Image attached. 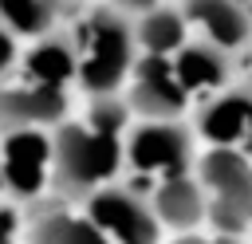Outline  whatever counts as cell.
<instances>
[{
  "mask_svg": "<svg viewBox=\"0 0 252 244\" xmlns=\"http://www.w3.org/2000/svg\"><path fill=\"white\" fill-rule=\"evenodd\" d=\"M75 47H83V63L75 71V79L83 83V91L91 98H102V94H114L118 83L126 79V71L134 67V28L110 12V8H98L87 16V24L75 31Z\"/></svg>",
  "mask_w": 252,
  "mask_h": 244,
  "instance_id": "obj_1",
  "label": "cell"
},
{
  "mask_svg": "<svg viewBox=\"0 0 252 244\" xmlns=\"http://www.w3.org/2000/svg\"><path fill=\"white\" fill-rule=\"evenodd\" d=\"M122 161L118 138L91 134L87 126H59L51 138V185L63 197H91L114 177Z\"/></svg>",
  "mask_w": 252,
  "mask_h": 244,
  "instance_id": "obj_2",
  "label": "cell"
},
{
  "mask_svg": "<svg viewBox=\"0 0 252 244\" xmlns=\"http://www.w3.org/2000/svg\"><path fill=\"white\" fill-rule=\"evenodd\" d=\"M87 220L110 240L118 244H158L161 240V224L154 216V209L126 185H102L98 193L87 197Z\"/></svg>",
  "mask_w": 252,
  "mask_h": 244,
  "instance_id": "obj_3",
  "label": "cell"
},
{
  "mask_svg": "<svg viewBox=\"0 0 252 244\" xmlns=\"http://www.w3.org/2000/svg\"><path fill=\"white\" fill-rule=\"evenodd\" d=\"M126 106L150 122H173L185 110V87L173 75V59L146 55L134 67V87L126 94Z\"/></svg>",
  "mask_w": 252,
  "mask_h": 244,
  "instance_id": "obj_4",
  "label": "cell"
},
{
  "mask_svg": "<svg viewBox=\"0 0 252 244\" xmlns=\"http://www.w3.org/2000/svg\"><path fill=\"white\" fill-rule=\"evenodd\" d=\"M130 165L138 173H150V169H161L165 181L169 177H185L189 169V130L181 122H142L134 134H130Z\"/></svg>",
  "mask_w": 252,
  "mask_h": 244,
  "instance_id": "obj_5",
  "label": "cell"
},
{
  "mask_svg": "<svg viewBox=\"0 0 252 244\" xmlns=\"http://www.w3.org/2000/svg\"><path fill=\"white\" fill-rule=\"evenodd\" d=\"M197 130L217 142V146H228V150H240L244 157L252 153V83H240L224 94H217L201 118H197Z\"/></svg>",
  "mask_w": 252,
  "mask_h": 244,
  "instance_id": "obj_6",
  "label": "cell"
},
{
  "mask_svg": "<svg viewBox=\"0 0 252 244\" xmlns=\"http://www.w3.org/2000/svg\"><path fill=\"white\" fill-rule=\"evenodd\" d=\"M63 114H67V94H63V87H47V83L0 87V130H8V134L59 122Z\"/></svg>",
  "mask_w": 252,
  "mask_h": 244,
  "instance_id": "obj_7",
  "label": "cell"
},
{
  "mask_svg": "<svg viewBox=\"0 0 252 244\" xmlns=\"http://www.w3.org/2000/svg\"><path fill=\"white\" fill-rule=\"evenodd\" d=\"M47 161H51V142H47L39 130H20V134H12L8 146H4V153H0L4 185L16 189L20 197L39 193L43 173H47Z\"/></svg>",
  "mask_w": 252,
  "mask_h": 244,
  "instance_id": "obj_8",
  "label": "cell"
},
{
  "mask_svg": "<svg viewBox=\"0 0 252 244\" xmlns=\"http://www.w3.org/2000/svg\"><path fill=\"white\" fill-rule=\"evenodd\" d=\"M181 16L201 24L209 43H217V47H240L252 35V20L236 0H185Z\"/></svg>",
  "mask_w": 252,
  "mask_h": 244,
  "instance_id": "obj_9",
  "label": "cell"
},
{
  "mask_svg": "<svg viewBox=\"0 0 252 244\" xmlns=\"http://www.w3.org/2000/svg\"><path fill=\"white\" fill-rule=\"evenodd\" d=\"M173 75L185 87V94L189 91H201V87L205 91H217V87L228 83L232 63H228V51L217 47V43H185L177 51V59H173Z\"/></svg>",
  "mask_w": 252,
  "mask_h": 244,
  "instance_id": "obj_10",
  "label": "cell"
},
{
  "mask_svg": "<svg viewBox=\"0 0 252 244\" xmlns=\"http://www.w3.org/2000/svg\"><path fill=\"white\" fill-rule=\"evenodd\" d=\"M75 71H79V47H75V35L47 31V35L28 51V75H32V83L63 87L67 79H75Z\"/></svg>",
  "mask_w": 252,
  "mask_h": 244,
  "instance_id": "obj_11",
  "label": "cell"
},
{
  "mask_svg": "<svg viewBox=\"0 0 252 244\" xmlns=\"http://www.w3.org/2000/svg\"><path fill=\"white\" fill-rule=\"evenodd\" d=\"M154 216H158V224L165 220L177 232L193 228L205 216V193H201V185L193 177H169V181H161V189L154 197Z\"/></svg>",
  "mask_w": 252,
  "mask_h": 244,
  "instance_id": "obj_12",
  "label": "cell"
},
{
  "mask_svg": "<svg viewBox=\"0 0 252 244\" xmlns=\"http://www.w3.org/2000/svg\"><path fill=\"white\" fill-rule=\"evenodd\" d=\"M134 43H142L146 55H161V59L181 51L185 47V16L173 8H161V4L142 12V20L134 28Z\"/></svg>",
  "mask_w": 252,
  "mask_h": 244,
  "instance_id": "obj_13",
  "label": "cell"
},
{
  "mask_svg": "<svg viewBox=\"0 0 252 244\" xmlns=\"http://www.w3.org/2000/svg\"><path fill=\"white\" fill-rule=\"evenodd\" d=\"M248 157L240 153V150H228V146H213L205 157H201V185L213 193V197H220V193H228V189H236L244 177H248Z\"/></svg>",
  "mask_w": 252,
  "mask_h": 244,
  "instance_id": "obj_14",
  "label": "cell"
},
{
  "mask_svg": "<svg viewBox=\"0 0 252 244\" xmlns=\"http://www.w3.org/2000/svg\"><path fill=\"white\" fill-rule=\"evenodd\" d=\"M55 24V0H0V28L12 35H47Z\"/></svg>",
  "mask_w": 252,
  "mask_h": 244,
  "instance_id": "obj_15",
  "label": "cell"
},
{
  "mask_svg": "<svg viewBox=\"0 0 252 244\" xmlns=\"http://www.w3.org/2000/svg\"><path fill=\"white\" fill-rule=\"evenodd\" d=\"M205 213L213 216V224H217L224 236L244 232V228L252 224V169H248V177H244L236 189H228V193L213 197V205H209Z\"/></svg>",
  "mask_w": 252,
  "mask_h": 244,
  "instance_id": "obj_16",
  "label": "cell"
},
{
  "mask_svg": "<svg viewBox=\"0 0 252 244\" xmlns=\"http://www.w3.org/2000/svg\"><path fill=\"white\" fill-rule=\"evenodd\" d=\"M28 244H110L91 220H79V216H67V213H55V216H43Z\"/></svg>",
  "mask_w": 252,
  "mask_h": 244,
  "instance_id": "obj_17",
  "label": "cell"
},
{
  "mask_svg": "<svg viewBox=\"0 0 252 244\" xmlns=\"http://www.w3.org/2000/svg\"><path fill=\"white\" fill-rule=\"evenodd\" d=\"M130 118V106L126 98H114V94H102L91 102V134H102V138H118V130L126 126Z\"/></svg>",
  "mask_w": 252,
  "mask_h": 244,
  "instance_id": "obj_18",
  "label": "cell"
},
{
  "mask_svg": "<svg viewBox=\"0 0 252 244\" xmlns=\"http://www.w3.org/2000/svg\"><path fill=\"white\" fill-rule=\"evenodd\" d=\"M12 63H16V39H12V35L0 28V75H4Z\"/></svg>",
  "mask_w": 252,
  "mask_h": 244,
  "instance_id": "obj_19",
  "label": "cell"
},
{
  "mask_svg": "<svg viewBox=\"0 0 252 244\" xmlns=\"http://www.w3.org/2000/svg\"><path fill=\"white\" fill-rule=\"evenodd\" d=\"M118 8H130V12H150V8H158L154 0H114Z\"/></svg>",
  "mask_w": 252,
  "mask_h": 244,
  "instance_id": "obj_20",
  "label": "cell"
},
{
  "mask_svg": "<svg viewBox=\"0 0 252 244\" xmlns=\"http://www.w3.org/2000/svg\"><path fill=\"white\" fill-rule=\"evenodd\" d=\"M0 216H4V213H0ZM0 244H12V240H8V220H0Z\"/></svg>",
  "mask_w": 252,
  "mask_h": 244,
  "instance_id": "obj_21",
  "label": "cell"
},
{
  "mask_svg": "<svg viewBox=\"0 0 252 244\" xmlns=\"http://www.w3.org/2000/svg\"><path fill=\"white\" fill-rule=\"evenodd\" d=\"M209 244H236V236H217V240H209Z\"/></svg>",
  "mask_w": 252,
  "mask_h": 244,
  "instance_id": "obj_22",
  "label": "cell"
},
{
  "mask_svg": "<svg viewBox=\"0 0 252 244\" xmlns=\"http://www.w3.org/2000/svg\"><path fill=\"white\" fill-rule=\"evenodd\" d=\"M177 244H209V240H197V236H185V240H177Z\"/></svg>",
  "mask_w": 252,
  "mask_h": 244,
  "instance_id": "obj_23",
  "label": "cell"
},
{
  "mask_svg": "<svg viewBox=\"0 0 252 244\" xmlns=\"http://www.w3.org/2000/svg\"><path fill=\"white\" fill-rule=\"evenodd\" d=\"M0 189H4V165H0Z\"/></svg>",
  "mask_w": 252,
  "mask_h": 244,
  "instance_id": "obj_24",
  "label": "cell"
},
{
  "mask_svg": "<svg viewBox=\"0 0 252 244\" xmlns=\"http://www.w3.org/2000/svg\"><path fill=\"white\" fill-rule=\"evenodd\" d=\"M154 4H158V0H154Z\"/></svg>",
  "mask_w": 252,
  "mask_h": 244,
  "instance_id": "obj_25",
  "label": "cell"
},
{
  "mask_svg": "<svg viewBox=\"0 0 252 244\" xmlns=\"http://www.w3.org/2000/svg\"><path fill=\"white\" fill-rule=\"evenodd\" d=\"M236 4H240V0H236Z\"/></svg>",
  "mask_w": 252,
  "mask_h": 244,
  "instance_id": "obj_26",
  "label": "cell"
}]
</instances>
